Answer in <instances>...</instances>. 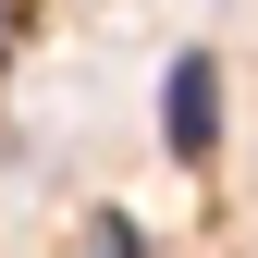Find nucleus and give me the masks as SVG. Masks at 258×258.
Returning a JSON list of instances; mask_svg holds the SVG:
<instances>
[{
	"label": "nucleus",
	"instance_id": "1",
	"mask_svg": "<svg viewBox=\"0 0 258 258\" xmlns=\"http://www.w3.org/2000/svg\"><path fill=\"white\" fill-rule=\"evenodd\" d=\"M160 148L172 160H221V61L209 49H172V74H160Z\"/></svg>",
	"mask_w": 258,
	"mask_h": 258
},
{
	"label": "nucleus",
	"instance_id": "2",
	"mask_svg": "<svg viewBox=\"0 0 258 258\" xmlns=\"http://www.w3.org/2000/svg\"><path fill=\"white\" fill-rule=\"evenodd\" d=\"M74 258H160V246H148V221H136V209H86Z\"/></svg>",
	"mask_w": 258,
	"mask_h": 258
},
{
	"label": "nucleus",
	"instance_id": "3",
	"mask_svg": "<svg viewBox=\"0 0 258 258\" xmlns=\"http://www.w3.org/2000/svg\"><path fill=\"white\" fill-rule=\"evenodd\" d=\"M25 37H37V0H0V74L25 61Z\"/></svg>",
	"mask_w": 258,
	"mask_h": 258
}]
</instances>
